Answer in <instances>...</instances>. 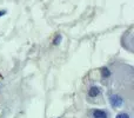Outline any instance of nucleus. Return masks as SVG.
<instances>
[{
	"label": "nucleus",
	"instance_id": "obj_3",
	"mask_svg": "<svg viewBox=\"0 0 134 118\" xmlns=\"http://www.w3.org/2000/svg\"><path fill=\"white\" fill-rule=\"evenodd\" d=\"M93 117L94 118H107V114L101 110H94L93 111Z\"/></svg>",
	"mask_w": 134,
	"mask_h": 118
},
{
	"label": "nucleus",
	"instance_id": "obj_5",
	"mask_svg": "<svg viewBox=\"0 0 134 118\" xmlns=\"http://www.w3.org/2000/svg\"><path fill=\"white\" fill-rule=\"evenodd\" d=\"M116 118H130V116H128L127 114H119L118 116H116Z\"/></svg>",
	"mask_w": 134,
	"mask_h": 118
},
{
	"label": "nucleus",
	"instance_id": "obj_1",
	"mask_svg": "<svg viewBox=\"0 0 134 118\" xmlns=\"http://www.w3.org/2000/svg\"><path fill=\"white\" fill-rule=\"evenodd\" d=\"M109 103L113 107H120L124 104V99L118 95H113L109 97Z\"/></svg>",
	"mask_w": 134,
	"mask_h": 118
},
{
	"label": "nucleus",
	"instance_id": "obj_6",
	"mask_svg": "<svg viewBox=\"0 0 134 118\" xmlns=\"http://www.w3.org/2000/svg\"><path fill=\"white\" fill-rule=\"evenodd\" d=\"M102 76H104V77H108L109 76V71H108V70H107V69L102 70Z\"/></svg>",
	"mask_w": 134,
	"mask_h": 118
},
{
	"label": "nucleus",
	"instance_id": "obj_4",
	"mask_svg": "<svg viewBox=\"0 0 134 118\" xmlns=\"http://www.w3.org/2000/svg\"><path fill=\"white\" fill-rule=\"evenodd\" d=\"M60 40H61V35H57V37H55V39H54L53 40V44L54 45H58L59 44V43H60Z\"/></svg>",
	"mask_w": 134,
	"mask_h": 118
},
{
	"label": "nucleus",
	"instance_id": "obj_7",
	"mask_svg": "<svg viewBox=\"0 0 134 118\" xmlns=\"http://www.w3.org/2000/svg\"><path fill=\"white\" fill-rule=\"evenodd\" d=\"M5 13H6V12H5V11H0V17H1V16H4Z\"/></svg>",
	"mask_w": 134,
	"mask_h": 118
},
{
	"label": "nucleus",
	"instance_id": "obj_2",
	"mask_svg": "<svg viewBox=\"0 0 134 118\" xmlns=\"http://www.w3.org/2000/svg\"><path fill=\"white\" fill-rule=\"evenodd\" d=\"M100 95V89L97 88V86H93V88H91V90L88 91V96L90 97H97V96Z\"/></svg>",
	"mask_w": 134,
	"mask_h": 118
}]
</instances>
